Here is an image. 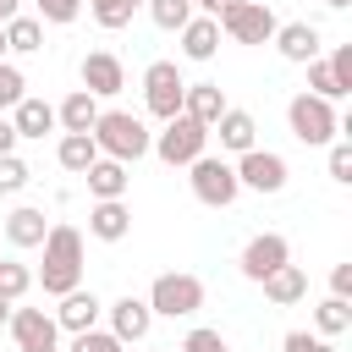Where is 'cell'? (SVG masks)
<instances>
[{"mask_svg":"<svg viewBox=\"0 0 352 352\" xmlns=\"http://www.w3.org/2000/svg\"><path fill=\"white\" fill-rule=\"evenodd\" d=\"M44 270H38V286L50 292V297H66L77 280H82V231L72 226V220H55L50 231H44Z\"/></svg>","mask_w":352,"mask_h":352,"instance_id":"cell-1","label":"cell"},{"mask_svg":"<svg viewBox=\"0 0 352 352\" xmlns=\"http://www.w3.org/2000/svg\"><path fill=\"white\" fill-rule=\"evenodd\" d=\"M94 148L104 154V160H121V165H132V160H143L148 148H154V138H148V126L132 116V110H99V121H94Z\"/></svg>","mask_w":352,"mask_h":352,"instance_id":"cell-2","label":"cell"},{"mask_svg":"<svg viewBox=\"0 0 352 352\" xmlns=\"http://www.w3.org/2000/svg\"><path fill=\"white\" fill-rule=\"evenodd\" d=\"M198 308H204V280H198V275H187V270L154 275V286H148V314L187 319V314H198Z\"/></svg>","mask_w":352,"mask_h":352,"instance_id":"cell-3","label":"cell"},{"mask_svg":"<svg viewBox=\"0 0 352 352\" xmlns=\"http://www.w3.org/2000/svg\"><path fill=\"white\" fill-rule=\"evenodd\" d=\"M187 182H192V198H198V204H209V209H231V204H236V192H242L236 170H231L226 160H214V154H198Z\"/></svg>","mask_w":352,"mask_h":352,"instance_id":"cell-4","label":"cell"},{"mask_svg":"<svg viewBox=\"0 0 352 352\" xmlns=\"http://www.w3.org/2000/svg\"><path fill=\"white\" fill-rule=\"evenodd\" d=\"M286 121H292V138L308 143V148H319V143H330V138L341 132L336 110H330L324 99H314V94H297V99L286 104Z\"/></svg>","mask_w":352,"mask_h":352,"instance_id":"cell-5","label":"cell"},{"mask_svg":"<svg viewBox=\"0 0 352 352\" xmlns=\"http://www.w3.org/2000/svg\"><path fill=\"white\" fill-rule=\"evenodd\" d=\"M214 22H220V33L236 38V44H270V38H275V11H270L264 0H236V6L220 11Z\"/></svg>","mask_w":352,"mask_h":352,"instance_id":"cell-6","label":"cell"},{"mask_svg":"<svg viewBox=\"0 0 352 352\" xmlns=\"http://www.w3.org/2000/svg\"><path fill=\"white\" fill-rule=\"evenodd\" d=\"M182 94H187V82H182L176 60H148V66H143V99H148V110H154L160 121L182 116Z\"/></svg>","mask_w":352,"mask_h":352,"instance_id":"cell-7","label":"cell"},{"mask_svg":"<svg viewBox=\"0 0 352 352\" xmlns=\"http://www.w3.org/2000/svg\"><path fill=\"white\" fill-rule=\"evenodd\" d=\"M204 143H209V126H198L192 116H170L165 132L154 138V154H160L165 165H192V160L204 154Z\"/></svg>","mask_w":352,"mask_h":352,"instance_id":"cell-8","label":"cell"},{"mask_svg":"<svg viewBox=\"0 0 352 352\" xmlns=\"http://www.w3.org/2000/svg\"><path fill=\"white\" fill-rule=\"evenodd\" d=\"M6 330H11L16 352H55V341H60V324H55V314H44V308H11Z\"/></svg>","mask_w":352,"mask_h":352,"instance_id":"cell-9","label":"cell"},{"mask_svg":"<svg viewBox=\"0 0 352 352\" xmlns=\"http://www.w3.org/2000/svg\"><path fill=\"white\" fill-rule=\"evenodd\" d=\"M77 77H82V94H94V99H110V94L126 88V66H121L110 50H88V55L77 60Z\"/></svg>","mask_w":352,"mask_h":352,"instance_id":"cell-10","label":"cell"},{"mask_svg":"<svg viewBox=\"0 0 352 352\" xmlns=\"http://www.w3.org/2000/svg\"><path fill=\"white\" fill-rule=\"evenodd\" d=\"M231 170H236V182L253 187V192H280V187H286V160L270 154V148H248Z\"/></svg>","mask_w":352,"mask_h":352,"instance_id":"cell-11","label":"cell"},{"mask_svg":"<svg viewBox=\"0 0 352 352\" xmlns=\"http://www.w3.org/2000/svg\"><path fill=\"white\" fill-rule=\"evenodd\" d=\"M280 264H292V248H286L280 231H258V236L242 248V275H248V280H264V275L280 270Z\"/></svg>","mask_w":352,"mask_h":352,"instance_id":"cell-12","label":"cell"},{"mask_svg":"<svg viewBox=\"0 0 352 352\" xmlns=\"http://www.w3.org/2000/svg\"><path fill=\"white\" fill-rule=\"evenodd\" d=\"M286 60H297V66H308V60H319V28L314 22H275V38H270Z\"/></svg>","mask_w":352,"mask_h":352,"instance_id":"cell-13","label":"cell"},{"mask_svg":"<svg viewBox=\"0 0 352 352\" xmlns=\"http://www.w3.org/2000/svg\"><path fill=\"white\" fill-rule=\"evenodd\" d=\"M226 110H231V99H226L220 82H187V94H182V116H192L198 126H214Z\"/></svg>","mask_w":352,"mask_h":352,"instance_id":"cell-14","label":"cell"},{"mask_svg":"<svg viewBox=\"0 0 352 352\" xmlns=\"http://www.w3.org/2000/svg\"><path fill=\"white\" fill-rule=\"evenodd\" d=\"M148 324H154V314H148L143 297H116V302H110V336H116L121 346H126V341H143Z\"/></svg>","mask_w":352,"mask_h":352,"instance_id":"cell-15","label":"cell"},{"mask_svg":"<svg viewBox=\"0 0 352 352\" xmlns=\"http://www.w3.org/2000/svg\"><path fill=\"white\" fill-rule=\"evenodd\" d=\"M99 297L94 292H82V286H72L66 297H60V308H55V324L60 330H72V336H82V330H94V319H99Z\"/></svg>","mask_w":352,"mask_h":352,"instance_id":"cell-16","label":"cell"},{"mask_svg":"<svg viewBox=\"0 0 352 352\" xmlns=\"http://www.w3.org/2000/svg\"><path fill=\"white\" fill-rule=\"evenodd\" d=\"M258 286H264V297H270L275 308H292V302H302V297H308V275H302L297 264H280V270H270Z\"/></svg>","mask_w":352,"mask_h":352,"instance_id":"cell-17","label":"cell"},{"mask_svg":"<svg viewBox=\"0 0 352 352\" xmlns=\"http://www.w3.org/2000/svg\"><path fill=\"white\" fill-rule=\"evenodd\" d=\"M82 182H88V192H94V204H104V198H121L126 192V165L121 160H94L88 170H82Z\"/></svg>","mask_w":352,"mask_h":352,"instance_id":"cell-18","label":"cell"},{"mask_svg":"<svg viewBox=\"0 0 352 352\" xmlns=\"http://www.w3.org/2000/svg\"><path fill=\"white\" fill-rule=\"evenodd\" d=\"M88 231H94L99 242H121V236L132 231V214H126V204H121V198H104V204H94V209H88Z\"/></svg>","mask_w":352,"mask_h":352,"instance_id":"cell-19","label":"cell"},{"mask_svg":"<svg viewBox=\"0 0 352 352\" xmlns=\"http://www.w3.org/2000/svg\"><path fill=\"white\" fill-rule=\"evenodd\" d=\"M55 121H60L66 132H94V121H99V99L82 94V88H72V94L55 104Z\"/></svg>","mask_w":352,"mask_h":352,"instance_id":"cell-20","label":"cell"},{"mask_svg":"<svg viewBox=\"0 0 352 352\" xmlns=\"http://www.w3.org/2000/svg\"><path fill=\"white\" fill-rule=\"evenodd\" d=\"M214 126H220V148H231V154H248V148H258V143H253V138H258V121H253L248 110H236V104H231V110H226Z\"/></svg>","mask_w":352,"mask_h":352,"instance_id":"cell-21","label":"cell"},{"mask_svg":"<svg viewBox=\"0 0 352 352\" xmlns=\"http://www.w3.org/2000/svg\"><path fill=\"white\" fill-rule=\"evenodd\" d=\"M44 231H50L44 209H28V204H22V209H11V214H6V242H11V248H38V242H44Z\"/></svg>","mask_w":352,"mask_h":352,"instance_id":"cell-22","label":"cell"},{"mask_svg":"<svg viewBox=\"0 0 352 352\" xmlns=\"http://www.w3.org/2000/svg\"><path fill=\"white\" fill-rule=\"evenodd\" d=\"M182 50H187V60H209V55L220 50V22L192 11V22L182 28Z\"/></svg>","mask_w":352,"mask_h":352,"instance_id":"cell-23","label":"cell"},{"mask_svg":"<svg viewBox=\"0 0 352 352\" xmlns=\"http://www.w3.org/2000/svg\"><path fill=\"white\" fill-rule=\"evenodd\" d=\"M55 160H60V170L82 176V170L99 160V148H94V138H88V132H60V143H55Z\"/></svg>","mask_w":352,"mask_h":352,"instance_id":"cell-24","label":"cell"},{"mask_svg":"<svg viewBox=\"0 0 352 352\" xmlns=\"http://www.w3.org/2000/svg\"><path fill=\"white\" fill-rule=\"evenodd\" d=\"M11 126H16V138H44V132L55 126V104H44V99H22V104L11 110Z\"/></svg>","mask_w":352,"mask_h":352,"instance_id":"cell-25","label":"cell"},{"mask_svg":"<svg viewBox=\"0 0 352 352\" xmlns=\"http://www.w3.org/2000/svg\"><path fill=\"white\" fill-rule=\"evenodd\" d=\"M6 50H16V55L44 50V22H38V16H11V22H6Z\"/></svg>","mask_w":352,"mask_h":352,"instance_id":"cell-26","label":"cell"},{"mask_svg":"<svg viewBox=\"0 0 352 352\" xmlns=\"http://www.w3.org/2000/svg\"><path fill=\"white\" fill-rule=\"evenodd\" d=\"M346 324H352V308H346V297H324V302L314 308V330H319L324 341H330V336H341Z\"/></svg>","mask_w":352,"mask_h":352,"instance_id":"cell-27","label":"cell"},{"mask_svg":"<svg viewBox=\"0 0 352 352\" xmlns=\"http://www.w3.org/2000/svg\"><path fill=\"white\" fill-rule=\"evenodd\" d=\"M148 16H154V28L182 33V28L192 22V6H187V0H148Z\"/></svg>","mask_w":352,"mask_h":352,"instance_id":"cell-28","label":"cell"},{"mask_svg":"<svg viewBox=\"0 0 352 352\" xmlns=\"http://www.w3.org/2000/svg\"><path fill=\"white\" fill-rule=\"evenodd\" d=\"M28 286H33V270L16 264V258H0V297L16 302V297H28Z\"/></svg>","mask_w":352,"mask_h":352,"instance_id":"cell-29","label":"cell"},{"mask_svg":"<svg viewBox=\"0 0 352 352\" xmlns=\"http://www.w3.org/2000/svg\"><path fill=\"white\" fill-rule=\"evenodd\" d=\"M308 94H314V99H324V104H330V99H341V94H346V88H341V82H336V72H330V66H324V60H308Z\"/></svg>","mask_w":352,"mask_h":352,"instance_id":"cell-30","label":"cell"},{"mask_svg":"<svg viewBox=\"0 0 352 352\" xmlns=\"http://www.w3.org/2000/svg\"><path fill=\"white\" fill-rule=\"evenodd\" d=\"M22 99H28V77L11 60H0V110H16Z\"/></svg>","mask_w":352,"mask_h":352,"instance_id":"cell-31","label":"cell"},{"mask_svg":"<svg viewBox=\"0 0 352 352\" xmlns=\"http://www.w3.org/2000/svg\"><path fill=\"white\" fill-rule=\"evenodd\" d=\"M33 182V170H28V160H16V154H0V192L11 198V192H22Z\"/></svg>","mask_w":352,"mask_h":352,"instance_id":"cell-32","label":"cell"},{"mask_svg":"<svg viewBox=\"0 0 352 352\" xmlns=\"http://www.w3.org/2000/svg\"><path fill=\"white\" fill-rule=\"evenodd\" d=\"M88 11H94L99 28H126L132 22V6L126 0H88Z\"/></svg>","mask_w":352,"mask_h":352,"instance_id":"cell-33","label":"cell"},{"mask_svg":"<svg viewBox=\"0 0 352 352\" xmlns=\"http://www.w3.org/2000/svg\"><path fill=\"white\" fill-rule=\"evenodd\" d=\"M33 6H38V22H50V28L77 22V11H82V0H33Z\"/></svg>","mask_w":352,"mask_h":352,"instance_id":"cell-34","label":"cell"},{"mask_svg":"<svg viewBox=\"0 0 352 352\" xmlns=\"http://www.w3.org/2000/svg\"><path fill=\"white\" fill-rule=\"evenodd\" d=\"M182 352H231V346H226V336H220V330L198 324V330H187V336H182Z\"/></svg>","mask_w":352,"mask_h":352,"instance_id":"cell-35","label":"cell"},{"mask_svg":"<svg viewBox=\"0 0 352 352\" xmlns=\"http://www.w3.org/2000/svg\"><path fill=\"white\" fill-rule=\"evenodd\" d=\"M72 352H121V341L110 330H82V336H72Z\"/></svg>","mask_w":352,"mask_h":352,"instance_id":"cell-36","label":"cell"},{"mask_svg":"<svg viewBox=\"0 0 352 352\" xmlns=\"http://www.w3.org/2000/svg\"><path fill=\"white\" fill-rule=\"evenodd\" d=\"M280 352H336L324 336H308V330H286L280 336Z\"/></svg>","mask_w":352,"mask_h":352,"instance_id":"cell-37","label":"cell"},{"mask_svg":"<svg viewBox=\"0 0 352 352\" xmlns=\"http://www.w3.org/2000/svg\"><path fill=\"white\" fill-rule=\"evenodd\" d=\"M324 66H330V72H336V82H341V88H346V94H352V44H336V50H330V60H324Z\"/></svg>","mask_w":352,"mask_h":352,"instance_id":"cell-38","label":"cell"},{"mask_svg":"<svg viewBox=\"0 0 352 352\" xmlns=\"http://www.w3.org/2000/svg\"><path fill=\"white\" fill-rule=\"evenodd\" d=\"M330 176L336 182H352V143H336L330 148Z\"/></svg>","mask_w":352,"mask_h":352,"instance_id":"cell-39","label":"cell"},{"mask_svg":"<svg viewBox=\"0 0 352 352\" xmlns=\"http://www.w3.org/2000/svg\"><path fill=\"white\" fill-rule=\"evenodd\" d=\"M352 292V264H336L330 270V297H346Z\"/></svg>","mask_w":352,"mask_h":352,"instance_id":"cell-40","label":"cell"},{"mask_svg":"<svg viewBox=\"0 0 352 352\" xmlns=\"http://www.w3.org/2000/svg\"><path fill=\"white\" fill-rule=\"evenodd\" d=\"M231 6H236V0H192L198 16H220V11H231Z\"/></svg>","mask_w":352,"mask_h":352,"instance_id":"cell-41","label":"cell"},{"mask_svg":"<svg viewBox=\"0 0 352 352\" xmlns=\"http://www.w3.org/2000/svg\"><path fill=\"white\" fill-rule=\"evenodd\" d=\"M0 154H16V126L0 116Z\"/></svg>","mask_w":352,"mask_h":352,"instance_id":"cell-42","label":"cell"},{"mask_svg":"<svg viewBox=\"0 0 352 352\" xmlns=\"http://www.w3.org/2000/svg\"><path fill=\"white\" fill-rule=\"evenodd\" d=\"M16 6H22V0H0V28H6V22H11V16H22V11H16Z\"/></svg>","mask_w":352,"mask_h":352,"instance_id":"cell-43","label":"cell"},{"mask_svg":"<svg viewBox=\"0 0 352 352\" xmlns=\"http://www.w3.org/2000/svg\"><path fill=\"white\" fill-rule=\"evenodd\" d=\"M11 308H16V302H6V297H0V324H6V319H11Z\"/></svg>","mask_w":352,"mask_h":352,"instance_id":"cell-44","label":"cell"},{"mask_svg":"<svg viewBox=\"0 0 352 352\" xmlns=\"http://www.w3.org/2000/svg\"><path fill=\"white\" fill-rule=\"evenodd\" d=\"M324 6H330V11H346V6H352V0H324Z\"/></svg>","mask_w":352,"mask_h":352,"instance_id":"cell-45","label":"cell"},{"mask_svg":"<svg viewBox=\"0 0 352 352\" xmlns=\"http://www.w3.org/2000/svg\"><path fill=\"white\" fill-rule=\"evenodd\" d=\"M0 60H6V28H0Z\"/></svg>","mask_w":352,"mask_h":352,"instance_id":"cell-46","label":"cell"},{"mask_svg":"<svg viewBox=\"0 0 352 352\" xmlns=\"http://www.w3.org/2000/svg\"><path fill=\"white\" fill-rule=\"evenodd\" d=\"M126 6H143V0H126Z\"/></svg>","mask_w":352,"mask_h":352,"instance_id":"cell-47","label":"cell"},{"mask_svg":"<svg viewBox=\"0 0 352 352\" xmlns=\"http://www.w3.org/2000/svg\"><path fill=\"white\" fill-rule=\"evenodd\" d=\"M187 6H192V0H187Z\"/></svg>","mask_w":352,"mask_h":352,"instance_id":"cell-48","label":"cell"}]
</instances>
